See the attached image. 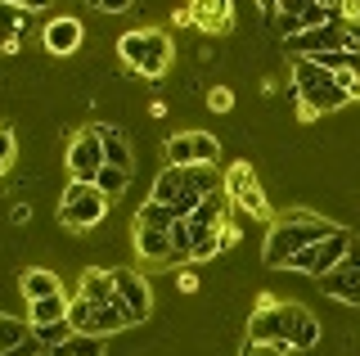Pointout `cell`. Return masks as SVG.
<instances>
[{
  "label": "cell",
  "instance_id": "obj_17",
  "mask_svg": "<svg viewBox=\"0 0 360 356\" xmlns=\"http://www.w3.org/2000/svg\"><path fill=\"white\" fill-rule=\"evenodd\" d=\"M18 288H22V298L27 303H41V298H59L63 293V284H59V275L54 271H22V280H18Z\"/></svg>",
  "mask_w": 360,
  "mask_h": 356
},
{
  "label": "cell",
  "instance_id": "obj_22",
  "mask_svg": "<svg viewBox=\"0 0 360 356\" xmlns=\"http://www.w3.org/2000/svg\"><path fill=\"white\" fill-rule=\"evenodd\" d=\"M27 338H37L32 320H18V316H0V352H14L22 348Z\"/></svg>",
  "mask_w": 360,
  "mask_h": 356
},
{
  "label": "cell",
  "instance_id": "obj_16",
  "mask_svg": "<svg viewBox=\"0 0 360 356\" xmlns=\"http://www.w3.org/2000/svg\"><path fill=\"white\" fill-rule=\"evenodd\" d=\"M68 311H72V298L59 293V298H41V303H27V320H32V329L68 325Z\"/></svg>",
  "mask_w": 360,
  "mask_h": 356
},
{
  "label": "cell",
  "instance_id": "obj_31",
  "mask_svg": "<svg viewBox=\"0 0 360 356\" xmlns=\"http://www.w3.org/2000/svg\"><path fill=\"white\" fill-rule=\"evenodd\" d=\"M243 356H288L284 348H266V343H243Z\"/></svg>",
  "mask_w": 360,
  "mask_h": 356
},
{
  "label": "cell",
  "instance_id": "obj_7",
  "mask_svg": "<svg viewBox=\"0 0 360 356\" xmlns=\"http://www.w3.org/2000/svg\"><path fill=\"white\" fill-rule=\"evenodd\" d=\"M352 230H333L324 243H311V248H302L297 258L288 262V271H302V275H311V280H324L329 271H338V266L347 262V253H352Z\"/></svg>",
  "mask_w": 360,
  "mask_h": 356
},
{
  "label": "cell",
  "instance_id": "obj_21",
  "mask_svg": "<svg viewBox=\"0 0 360 356\" xmlns=\"http://www.w3.org/2000/svg\"><path fill=\"white\" fill-rule=\"evenodd\" d=\"M176 221H180V217H176L167 203H158V198H144L140 212H135V226H144V230H172Z\"/></svg>",
  "mask_w": 360,
  "mask_h": 356
},
{
  "label": "cell",
  "instance_id": "obj_29",
  "mask_svg": "<svg viewBox=\"0 0 360 356\" xmlns=\"http://www.w3.org/2000/svg\"><path fill=\"white\" fill-rule=\"evenodd\" d=\"M207 108H212V113H230V108H234V95L225 91V86H217V91L207 95Z\"/></svg>",
  "mask_w": 360,
  "mask_h": 356
},
{
  "label": "cell",
  "instance_id": "obj_23",
  "mask_svg": "<svg viewBox=\"0 0 360 356\" xmlns=\"http://www.w3.org/2000/svg\"><path fill=\"white\" fill-rule=\"evenodd\" d=\"M127 185H131V172H122V167H108V163H104V172L95 176V190L104 194L108 203H117V198L127 194Z\"/></svg>",
  "mask_w": 360,
  "mask_h": 356
},
{
  "label": "cell",
  "instance_id": "obj_30",
  "mask_svg": "<svg viewBox=\"0 0 360 356\" xmlns=\"http://www.w3.org/2000/svg\"><path fill=\"white\" fill-rule=\"evenodd\" d=\"M338 86L347 91V99H360V72H338Z\"/></svg>",
  "mask_w": 360,
  "mask_h": 356
},
{
  "label": "cell",
  "instance_id": "obj_27",
  "mask_svg": "<svg viewBox=\"0 0 360 356\" xmlns=\"http://www.w3.org/2000/svg\"><path fill=\"white\" fill-rule=\"evenodd\" d=\"M72 338V325H45V329H37V343L45 352H54V348H63V343Z\"/></svg>",
  "mask_w": 360,
  "mask_h": 356
},
{
  "label": "cell",
  "instance_id": "obj_26",
  "mask_svg": "<svg viewBox=\"0 0 360 356\" xmlns=\"http://www.w3.org/2000/svg\"><path fill=\"white\" fill-rule=\"evenodd\" d=\"M172 262H194V230H189V221L172 226Z\"/></svg>",
  "mask_w": 360,
  "mask_h": 356
},
{
  "label": "cell",
  "instance_id": "obj_33",
  "mask_svg": "<svg viewBox=\"0 0 360 356\" xmlns=\"http://www.w3.org/2000/svg\"><path fill=\"white\" fill-rule=\"evenodd\" d=\"M99 14H127V0H99Z\"/></svg>",
  "mask_w": 360,
  "mask_h": 356
},
{
  "label": "cell",
  "instance_id": "obj_11",
  "mask_svg": "<svg viewBox=\"0 0 360 356\" xmlns=\"http://www.w3.org/2000/svg\"><path fill=\"white\" fill-rule=\"evenodd\" d=\"M320 293L338 298V303L360 307V239H352V253H347V262L320 280Z\"/></svg>",
  "mask_w": 360,
  "mask_h": 356
},
{
  "label": "cell",
  "instance_id": "obj_5",
  "mask_svg": "<svg viewBox=\"0 0 360 356\" xmlns=\"http://www.w3.org/2000/svg\"><path fill=\"white\" fill-rule=\"evenodd\" d=\"M248 343H266V348L292 352V307L275 303L270 293H262L257 298L252 320H248Z\"/></svg>",
  "mask_w": 360,
  "mask_h": 356
},
{
  "label": "cell",
  "instance_id": "obj_18",
  "mask_svg": "<svg viewBox=\"0 0 360 356\" xmlns=\"http://www.w3.org/2000/svg\"><path fill=\"white\" fill-rule=\"evenodd\" d=\"M77 298H82V303H112V298H117V288H112V271L90 266V271L82 275V284H77Z\"/></svg>",
  "mask_w": 360,
  "mask_h": 356
},
{
  "label": "cell",
  "instance_id": "obj_9",
  "mask_svg": "<svg viewBox=\"0 0 360 356\" xmlns=\"http://www.w3.org/2000/svg\"><path fill=\"white\" fill-rule=\"evenodd\" d=\"M221 140L207 131H180L167 140V167H217Z\"/></svg>",
  "mask_w": 360,
  "mask_h": 356
},
{
  "label": "cell",
  "instance_id": "obj_15",
  "mask_svg": "<svg viewBox=\"0 0 360 356\" xmlns=\"http://www.w3.org/2000/svg\"><path fill=\"white\" fill-rule=\"evenodd\" d=\"M135 253H140L144 262L172 266V230H144V226H135Z\"/></svg>",
  "mask_w": 360,
  "mask_h": 356
},
{
  "label": "cell",
  "instance_id": "obj_19",
  "mask_svg": "<svg viewBox=\"0 0 360 356\" xmlns=\"http://www.w3.org/2000/svg\"><path fill=\"white\" fill-rule=\"evenodd\" d=\"M99 140H104V163L108 167H122V172H131V144H127V131L122 127H95Z\"/></svg>",
  "mask_w": 360,
  "mask_h": 356
},
{
  "label": "cell",
  "instance_id": "obj_1",
  "mask_svg": "<svg viewBox=\"0 0 360 356\" xmlns=\"http://www.w3.org/2000/svg\"><path fill=\"white\" fill-rule=\"evenodd\" d=\"M333 230H342V226H333V221H324V217H315V212H288L284 221H275V226H270L262 258H266V266L284 271V266L297 258L302 248H311V243H324Z\"/></svg>",
  "mask_w": 360,
  "mask_h": 356
},
{
  "label": "cell",
  "instance_id": "obj_34",
  "mask_svg": "<svg viewBox=\"0 0 360 356\" xmlns=\"http://www.w3.org/2000/svg\"><path fill=\"white\" fill-rule=\"evenodd\" d=\"M9 217H14V226H27V217H32V208H27V203H14V212H9Z\"/></svg>",
  "mask_w": 360,
  "mask_h": 356
},
{
  "label": "cell",
  "instance_id": "obj_10",
  "mask_svg": "<svg viewBox=\"0 0 360 356\" xmlns=\"http://www.w3.org/2000/svg\"><path fill=\"white\" fill-rule=\"evenodd\" d=\"M99 172H104V140H99L95 127H86V131L72 136V144H68V176L95 185Z\"/></svg>",
  "mask_w": 360,
  "mask_h": 356
},
{
  "label": "cell",
  "instance_id": "obj_4",
  "mask_svg": "<svg viewBox=\"0 0 360 356\" xmlns=\"http://www.w3.org/2000/svg\"><path fill=\"white\" fill-rule=\"evenodd\" d=\"M68 325H72V333L108 338V333H122L127 325H135V320H131V311L122 307V298H112V303H82V298H72Z\"/></svg>",
  "mask_w": 360,
  "mask_h": 356
},
{
  "label": "cell",
  "instance_id": "obj_25",
  "mask_svg": "<svg viewBox=\"0 0 360 356\" xmlns=\"http://www.w3.org/2000/svg\"><path fill=\"white\" fill-rule=\"evenodd\" d=\"M50 356H104V338H90V333H72L63 348H54Z\"/></svg>",
  "mask_w": 360,
  "mask_h": 356
},
{
  "label": "cell",
  "instance_id": "obj_20",
  "mask_svg": "<svg viewBox=\"0 0 360 356\" xmlns=\"http://www.w3.org/2000/svg\"><path fill=\"white\" fill-rule=\"evenodd\" d=\"M320 348V320L307 307H292V352H315Z\"/></svg>",
  "mask_w": 360,
  "mask_h": 356
},
{
  "label": "cell",
  "instance_id": "obj_14",
  "mask_svg": "<svg viewBox=\"0 0 360 356\" xmlns=\"http://www.w3.org/2000/svg\"><path fill=\"white\" fill-rule=\"evenodd\" d=\"M41 41H45L50 54H72L82 46V23H77V18H50L45 32H41Z\"/></svg>",
  "mask_w": 360,
  "mask_h": 356
},
{
  "label": "cell",
  "instance_id": "obj_24",
  "mask_svg": "<svg viewBox=\"0 0 360 356\" xmlns=\"http://www.w3.org/2000/svg\"><path fill=\"white\" fill-rule=\"evenodd\" d=\"M189 18L202 23V32H225L234 18V5H198V9H189Z\"/></svg>",
  "mask_w": 360,
  "mask_h": 356
},
{
  "label": "cell",
  "instance_id": "obj_2",
  "mask_svg": "<svg viewBox=\"0 0 360 356\" xmlns=\"http://www.w3.org/2000/svg\"><path fill=\"white\" fill-rule=\"evenodd\" d=\"M217 190H221V181H217V172H212V167H167V172L153 181V194L149 198L167 203L180 221H185L202 203V198L217 194Z\"/></svg>",
  "mask_w": 360,
  "mask_h": 356
},
{
  "label": "cell",
  "instance_id": "obj_32",
  "mask_svg": "<svg viewBox=\"0 0 360 356\" xmlns=\"http://www.w3.org/2000/svg\"><path fill=\"white\" fill-rule=\"evenodd\" d=\"M41 352H45L41 343H37V338H27L22 348H14V352H0V356H41Z\"/></svg>",
  "mask_w": 360,
  "mask_h": 356
},
{
  "label": "cell",
  "instance_id": "obj_28",
  "mask_svg": "<svg viewBox=\"0 0 360 356\" xmlns=\"http://www.w3.org/2000/svg\"><path fill=\"white\" fill-rule=\"evenodd\" d=\"M14 149H18V144H14V131L0 127V176L9 172V163H14Z\"/></svg>",
  "mask_w": 360,
  "mask_h": 356
},
{
  "label": "cell",
  "instance_id": "obj_8",
  "mask_svg": "<svg viewBox=\"0 0 360 356\" xmlns=\"http://www.w3.org/2000/svg\"><path fill=\"white\" fill-rule=\"evenodd\" d=\"M221 190H225V198H230L239 212L257 217V221H266V217H270V203H266V194H262V181H257L252 163H234L230 172L221 176Z\"/></svg>",
  "mask_w": 360,
  "mask_h": 356
},
{
  "label": "cell",
  "instance_id": "obj_13",
  "mask_svg": "<svg viewBox=\"0 0 360 356\" xmlns=\"http://www.w3.org/2000/svg\"><path fill=\"white\" fill-rule=\"evenodd\" d=\"M185 221H189V230H194V235H202V230H225V226H230V198H225V190L207 194Z\"/></svg>",
  "mask_w": 360,
  "mask_h": 356
},
{
  "label": "cell",
  "instance_id": "obj_12",
  "mask_svg": "<svg viewBox=\"0 0 360 356\" xmlns=\"http://www.w3.org/2000/svg\"><path fill=\"white\" fill-rule=\"evenodd\" d=\"M112 288H117V298H122V307L131 311V320L140 325V320H149V311H153V298H149V284L140 280L135 271H127V266H117L112 271Z\"/></svg>",
  "mask_w": 360,
  "mask_h": 356
},
{
  "label": "cell",
  "instance_id": "obj_6",
  "mask_svg": "<svg viewBox=\"0 0 360 356\" xmlns=\"http://www.w3.org/2000/svg\"><path fill=\"white\" fill-rule=\"evenodd\" d=\"M108 212V198L95 190V185H86V181H68V190L59 198V221L68 230H90V226H99Z\"/></svg>",
  "mask_w": 360,
  "mask_h": 356
},
{
  "label": "cell",
  "instance_id": "obj_35",
  "mask_svg": "<svg viewBox=\"0 0 360 356\" xmlns=\"http://www.w3.org/2000/svg\"><path fill=\"white\" fill-rule=\"evenodd\" d=\"M180 288H185V293H194V288H198V275L185 271V275H180Z\"/></svg>",
  "mask_w": 360,
  "mask_h": 356
},
{
  "label": "cell",
  "instance_id": "obj_3",
  "mask_svg": "<svg viewBox=\"0 0 360 356\" xmlns=\"http://www.w3.org/2000/svg\"><path fill=\"white\" fill-rule=\"evenodd\" d=\"M292 91H297V99H302V117L333 113V108L352 104L347 91L338 86V77L324 72V68H315L311 59H297V63H292Z\"/></svg>",
  "mask_w": 360,
  "mask_h": 356
}]
</instances>
